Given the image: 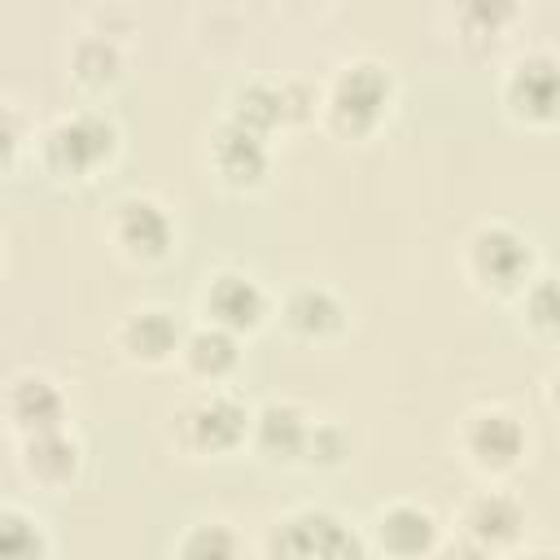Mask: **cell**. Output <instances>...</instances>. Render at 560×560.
<instances>
[{
	"mask_svg": "<svg viewBox=\"0 0 560 560\" xmlns=\"http://www.w3.org/2000/svg\"><path fill=\"white\" fill-rule=\"evenodd\" d=\"M122 127L105 105H70L31 136V158L57 188H92L114 171Z\"/></svg>",
	"mask_w": 560,
	"mask_h": 560,
	"instance_id": "obj_1",
	"label": "cell"
},
{
	"mask_svg": "<svg viewBox=\"0 0 560 560\" xmlns=\"http://www.w3.org/2000/svg\"><path fill=\"white\" fill-rule=\"evenodd\" d=\"M394 109H398L394 66L359 52V57L337 61L328 70V79L319 83L315 122L341 144H363L372 136H381V127L394 118Z\"/></svg>",
	"mask_w": 560,
	"mask_h": 560,
	"instance_id": "obj_2",
	"label": "cell"
},
{
	"mask_svg": "<svg viewBox=\"0 0 560 560\" xmlns=\"http://www.w3.org/2000/svg\"><path fill=\"white\" fill-rule=\"evenodd\" d=\"M542 271L534 236L512 219H481L459 245V276L486 302H512Z\"/></svg>",
	"mask_w": 560,
	"mask_h": 560,
	"instance_id": "obj_3",
	"label": "cell"
},
{
	"mask_svg": "<svg viewBox=\"0 0 560 560\" xmlns=\"http://www.w3.org/2000/svg\"><path fill=\"white\" fill-rule=\"evenodd\" d=\"M254 402L236 385L192 389L166 416V442L184 459H232L249 446Z\"/></svg>",
	"mask_w": 560,
	"mask_h": 560,
	"instance_id": "obj_4",
	"label": "cell"
},
{
	"mask_svg": "<svg viewBox=\"0 0 560 560\" xmlns=\"http://www.w3.org/2000/svg\"><path fill=\"white\" fill-rule=\"evenodd\" d=\"M451 442L455 455L468 464V472H477L486 486H503L508 477H516L534 451L525 416L508 402H472L455 420Z\"/></svg>",
	"mask_w": 560,
	"mask_h": 560,
	"instance_id": "obj_5",
	"label": "cell"
},
{
	"mask_svg": "<svg viewBox=\"0 0 560 560\" xmlns=\"http://www.w3.org/2000/svg\"><path fill=\"white\" fill-rule=\"evenodd\" d=\"M262 560H372V551L363 525L324 503H302L267 525Z\"/></svg>",
	"mask_w": 560,
	"mask_h": 560,
	"instance_id": "obj_6",
	"label": "cell"
},
{
	"mask_svg": "<svg viewBox=\"0 0 560 560\" xmlns=\"http://www.w3.org/2000/svg\"><path fill=\"white\" fill-rule=\"evenodd\" d=\"M499 109L521 131H556L560 122V57L551 44L516 48L499 70Z\"/></svg>",
	"mask_w": 560,
	"mask_h": 560,
	"instance_id": "obj_7",
	"label": "cell"
},
{
	"mask_svg": "<svg viewBox=\"0 0 560 560\" xmlns=\"http://www.w3.org/2000/svg\"><path fill=\"white\" fill-rule=\"evenodd\" d=\"M315 105H319V88L306 83L302 74H245L232 83L223 101V118L276 140L289 127L315 122Z\"/></svg>",
	"mask_w": 560,
	"mask_h": 560,
	"instance_id": "obj_8",
	"label": "cell"
},
{
	"mask_svg": "<svg viewBox=\"0 0 560 560\" xmlns=\"http://www.w3.org/2000/svg\"><path fill=\"white\" fill-rule=\"evenodd\" d=\"M105 241L131 267H162L179 249V219L158 192H122L105 210Z\"/></svg>",
	"mask_w": 560,
	"mask_h": 560,
	"instance_id": "obj_9",
	"label": "cell"
},
{
	"mask_svg": "<svg viewBox=\"0 0 560 560\" xmlns=\"http://www.w3.org/2000/svg\"><path fill=\"white\" fill-rule=\"evenodd\" d=\"M192 311H197V324H210V328H223V332L249 341L271 324L276 298L254 271H245L236 262H223V267H210L201 276Z\"/></svg>",
	"mask_w": 560,
	"mask_h": 560,
	"instance_id": "obj_10",
	"label": "cell"
},
{
	"mask_svg": "<svg viewBox=\"0 0 560 560\" xmlns=\"http://www.w3.org/2000/svg\"><path fill=\"white\" fill-rule=\"evenodd\" d=\"M206 166H210V179L232 197L262 192L276 171V140L219 114L214 127L206 131Z\"/></svg>",
	"mask_w": 560,
	"mask_h": 560,
	"instance_id": "obj_11",
	"label": "cell"
},
{
	"mask_svg": "<svg viewBox=\"0 0 560 560\" xmlns=\"http://www.w3.org/2000/svg\"><path fill=\"white\" fill-rule=\"evenodd\" d=\"M363 538L381 560H433L446 542V525L420 499H389L363 521Z\"/></svg>",
	"mask_w": 560,
	"mask_h": 560,
	"instance_id": "obj_12",
	"label": "cell"
},
{
	"mask_svg": "<svg viewBox=\"0 0 560 560\" xmlns=\"http://www.w3.org/2000/svg\"><path fill=\"white\" fill-rule=\"evenodd\" d=\"M438 26L459 57L486 61V57H499L516 39V31L525 26V4H516V0H459V4L438 9Z\"/></svg>",
	"mask_w": 560,
	"mask_h": 560,
	"instance_id": "obj_13",
	"label": "cell"
},
{
	"mask_svg": "<svg viewBox=\"0 0 560 560\" xmlns=\"http://www.w3.org/2000/svg\"><path fill=\"white\" fill-rule=\"evenodd\" d=\"M184 315L166 302H140V306H127L114 328H109V346L114 354L127 363V368H140V372H158V368H171L175 354H179V341H184Z\"/></svg>",
	"mask_w": 560,
	"mask_h": 560,
	"instance_id": "obj_14",
	"label": "cell"
},
{
	"mask_svg": "<svg viewBox=\"0 0 560 560\" xmlns=\"http://www.w3.org/2000/svg\"><path fill=\"white\" fill-rule=\"evenodd\" d=\"M0 420H4L13 442L31 438V433L66 429L70 424V394L44 368H13L0 381Z\"/></svg>",
	"mask_w": 560,
	"mask_h": 560,
	"instance_id": "obj_15",
	"label": "cell"
},
{
	"mask_svg": "<svg viewBox=\"0 0 560 560\" xmlns=\"http://www.w3.org/2000/svg\"><path fill=\"white\" fill-rule=\"evenodd\" d=\"M455 534L494 551V556H512L529 542V508L508 486H481L459 503Z\"/></svg>",
	"mask_w": 560,
	"mask_h": 560,
	"instance_id": "obj_16",
	"label": "cell"
},
{
	"mask_svg": "<svg viewBox=\"0 0 560 560\" xmlns=\"http://www.w3.org/2000/svg\"><path fill=\"white\" fill-rule=\"evenodd\" d=\"M271 319L302 346H332L350 332V302L324 280H302L276 298Z\"/></svg>",
	"mask_w": 560,
	"mask_h": 560,
	"instance_id": "obj_17",
	"label": "cell"
},
{
	"mask_svg": "<svg viewBox=\"0 0 560 560\" xmlns=\"http://www.w3.org/2000/svg\"><path fill=\"white\" fill-rule=\"evenodd\" d=\"M13 468L31 490L44 494H66L79 486L83 468H88V451L83 438L66 424V429H48V433H31L13 442Z\"/></svg>",
	"mask_w": 560,
	"mask_h": 560,
	"instance_id": "obj_18",
	"label": "cell"
},
{
	"mask_svg": "<svg viewBox=\"0 0 560 560\" xmlns=\"http://www.w3.org/2000/svg\"><path fill=\"white\" fill-rule=\"evenodd\" d=\"M315 411L289 394H271L262 402H254V420H249V455L262 459L267 468H298L302 464V446L311 433Z\"/></svg>",
	"mask_w": 560,
	"mask_h": 560,
	"instance_id": "obj_19",
	"label": "cell"
},
{
	"mask_svg": "<svg viewBox=\"0 0 560 560\" xmlns=\"http://www.w3.org/2000/svg\"><path fill=\"white\" fill-rule=\"evenodd\" d=\"M241 363H245V341L223 332V328H210V324H188L184 328V341H179V354H175V368L179 376L192 385V389H219V385H232L241 376Z\"/></svg>",
	"mask_w": 560,
	"mask_h": 560,
	"instance_id": "obj_20",
	"label": "cell"
},
{
	"mask_svg": "<svg viewBox=\"0 0 560 560\" xmlns=\"http://www.w3.org/2000/svg\"><path fill=\"white\" fill-rule=\"evenodd\" d=\"M66 74L96 105V96H109L127 79V44L96 31H79L66 52Z\"/></svg>",
	"mask_w": 560,
	"mask_h": 560,
	"instance_id": "obj_21",
	"label": "cell"
},
{
	"mask_svg": "<svg viewBox=\"0 0 560 560\" xmlns=\"http://www.w3.org/2000/svg\"><path fill=\"white\" fill-rule=\"evenodd\" d=\"M508 306L516 311V328H521L534 346H542V350L556 346V337H560V298H556V276H551L547 267H542Z\"/></svg>",
	"mask_w": 560,
	"mask_h": 560,
	"instance_id": "obj_22",
	"label": "cell"
},
{
	"mask_svg": "<svg viewBox=\"0 0 560 560\" xmlns=\"http://www.w3.org/2000/svg\"><path fill=\"white\" fill-rule=\"evenodd\" d=\"M57 542L48 521L26 503H0V560H52Z\"/></svg>",
	"mask_w": 560,
	"mask_h": 560,
	"instance_id": "obj_23",
	"label": "cell"
},
{
	"mask_svg": "<svg viewBox=\"0 0 560 560\" xmlns=\"http://www.w3.org/2000/svg\"><path fill=\"white\" fill-rule=\"evenodd\" d=\"M171 560H245V538L232 521L201 516V521H188L175 534Z\"/></svg>",
	"mask_w": 560,
	"mask_h": 560,
	"instance_id": "obj_24",
	"label": "cell"
},
{
	"mask_svg": "<svg viewBox=\"0 0 560 560\" xmlns=\"http://www.w3.org/2000/svg\"><path fill=\"white\" fill-rule=\"evenodd\" d=\"M350 451H354V433H350V424L337 420V416H315L298 468H306V472H337V468L350 464Z\"/></svg>",
	"mask_w": 560,
	"mask_h": 560,
	"instance_id": "obj_25",
	"label": "cell"
},
{
	"mask_svg": "<svg viewBox=\"0 0 560 560\" xmlns=\"http://www.w3.org/2000/svg\"><path fill=\"white\" fill-rule=\"evenodd\" d=\"M26 153H31V127H26L22 109L0 96V179H9Z\"/></svg>",
	"mask_w": 560,
	"mask_h": 560,
	"instance_id": "obj_26",
	"label": "cell"
},
{
	"mask_svg": "<svg viewBox=\"0 0 560 560\" xmlns=\"http://www.w3.org/2000/svg\"><path fill=\"white\" fill-rule=\"evenodd\" d=\"M83 31H96V35H109V39H122L127 44V35L136 31V13L131 9H88L83 13Z\"/></svg>",
	"mask_w": 560,
	"mask_h": 560,
	"instance_id": "obj_27",
	"label": "cell"
},
{
	"mask_svg": "<svg viewBox=\"0 0 560 560\" xmlns=\"http://www.w3.org/2000/svg\"><path fill=\"white\" fill-rule=\"evenodd\" d=\"M433 560H508V556H494V551H486V547H477V542H468V538H446L442 547H438V556Z\"/></svg>",
	"mask_w": 560,
	"mask_h": 560,
	"instance_id": "obj_28",
	"label": "cell"
},
{
	"mask_svg": "<svg viewBox=\"0 0 560 560\" xmlns=\"http://www.w3.org/2000/svg\"><path fill=\"white\" fill-rule=\"evenodd\" d=\"M508 560H560V556H556V547H551V542H525V547H521V551H512Z\"/></svg>",
	"mask_w": 560,
	"mask_h": 560,
	"instance_id": "obj_29",
	"label": "cell"
},
{
	"mask_svg": "<svg viewBox=\"0 0 560 560\" xmlns=\"http://www.w3.org/2000/svg\"><path fill=\"white\" fill-rule=\"evenodd\" d=\"M0 262H4V241H0Z\"/></svg>",
	"mask_w": 560,
	"mask_h": 560,
	"instance_id": "obj_30",
	"label": "cell"
}]
</instances>
